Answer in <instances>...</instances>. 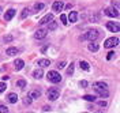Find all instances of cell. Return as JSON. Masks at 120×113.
Here are the masks:
<instances>
[{
  "label": "cell",
  "instance_id": "1",
  "mask_svg": "<svg viewBox=\"0 0 120 113\" xmlns=\"http://www.w3.org/2000/svg\"><path fill=\"white\" fill-rule=\"evenodd\" d=\"M98 36H100V31L97 29H90L83 36H81V40L82 41H85V40H87V41H96L98 38Z\"/></svg>",
  "mask_w": 120,
  "mask_h": 113
},
{
  "label": "cell",
  "instance_id": "2",
  "mask_svg": "<svg viewBox=\"0 0 120 113\" xmlns=\"http://www.w3.org/2000/svg\"><path fill=\"white\" fill-rule=\"evenodd\" d=\"M46 78H48L49 82H52V83H59L61 80V75H60L57 71H49L46 74Z\"/></svg>",
  "mask_w": 120,
  "mask_h": 113
},
{
  "label": "cell",
  "instance_id": "3",
  "mask_svg": "<svg viewBox=\"0 0 120 113\" xmlns=\"http://www.w3.org/2000/svg\"><path fill=\"white\" fill-rule=\"evenodd\" d=\"M59 95H60V91H59V89H56V87H51L49 90L46 91V97H48L49 101H56V99L59 98Z\"/></svg>",
  "mask_w": 120,
  "mask_h": 113
},
{
  "label": "cell",
  "instance_id": "4",
  "mask_svg": "<svg viewBox=\"0 0 120 113\" xmlns=\"http://www.w3.org/2000/svg\"><path fill=\"white\" fill-rule=\"evenodd\" d=\"M119 44V38L117 37H111V38H108V40H105V42H104V46L105 48H113V46H116Z\"/></svg>",
  "mask_w": 120,
  "mask_h": 113
},
{
  "label": "cell",
  "instance_id": "5",
  "mask_svg": "<svg viewBox=\"0 0 120 113\" xmlns=\"http://www.w3.org/2000/svg\"><path fill=\"white\" fill-rule=\"evenodd\" d=\"M63 8H64V3H63L61 0H56V1L52 4V10L55 11V12H60V11H63Z\"/></svg>",
  "mask_w": 120,
  "mask_h": 113
},
{
  "label": "cell",
  "instance_id": "6",
  "mask_svg": "<svg viewBox=\"0 0 120 113\" xmlns=\"http://www.w3.org/2000/svg\"><path fill=\"white\" fill-rule=\"evenodd\" d=\"M106 29L109 31H112V33H119V30H120L119 25L115 22H106Z\"/></svg>",
  "mask_w": 120,
  "mask_h": 113
},
{
  "label": "cell",
  "instance_id": "7",
  "mask_svg": "<svg viewBox=\"0 0 120 113\" xmlns=\"http://www.w3.org/2000/svg\"><path fill=\"white\" fill-rule=\"evenodd\" d=\"M104 14L108 15V16H111V18H117V16H119V11L115 10V8H105Z\"/></svg>",
  "mask_w": 120,
  "mask_h": 113
},
{
  "label": "cell",
  "instance_id": "8",
  "mask_svg": "<svg viewBox=\"0 0 120 113\" xmlns=\"http://www.w3.org/2000/svg\"><path fill=\"white\" fill-rule=\"evenodd\" d=\"M46 33H48L46 29H38V30L34 33V38H36V40H42V38L46 37Z\"/></svg>",
  "mask_w": 120,
  "mask_h": 113
},
{
  "label": "cell",
  "instance_id": "9",
  "mask_svg": "<svg viewBox=\"0 0 120 113\" xmlns=\"http://www.w3.org/2000/svg\"><path fill=\"white\" fill-rule=\"evenodd\" d=\"M14 67L16 71H21L23 67H25V61L22 60V59H16V60L14 61Z\"/></svg>",
  "mask_w": 120,
  "mask_h": 113
},
{
  "label": "cell",
  "instance_id": "10",
  "mask_svg": "<svg viewBox=\"0 0 120 113\" xmlns=\"http://www.w3.org/2000/svg\"><path fill=\"white\" fill-rule=\"evenodd\" d=\"M15 14H16V11H15L14 8H10V10H8L7 12L4 14V19H6V21H11V19L14 18Z\"/></svg>",
  "mask_w": 120,
  "mask_h": 113
},
{
  "label": "cell",
  "instance_id": "11",
  "mask_svg": "<svg viewBox=\"0 0 120 113\" xmlns=\"http://www.w3.org/2000/svg\"><path fill=\"white\" fill-rule=\"evenodd\" d=\"M18 53H19V49L15 48V46H11V48H8L7 51H6V55H7V56H15V55H18Z\"/></svg>",
  "mask_w": 120,
  "mask_h": 113
},
{
  "label": "cell",
  "instance_id": "12",
  "mask_svg": "<svg viewBox=\"0 0 120 113\" xmlns=\"http://www.w3.org/2000/svg\"><path fill=\"white\" fill-rule=\"evenodd\" d=\"M51 21H53V15L52 14H46V15L40 21V25H46V23H49Z\"/></svg>",
  "mask_w": 120,
  "mask_h": 113
},
{
  "label": "cell",
  "instance_id": "13",
  "mask_svg": "<svg viewBox=\"0 0 120 113\" xmlns=\"http://www.w3.org/2000/svg\"><path fill=\"white\" fill-rule=\"evenodd\" d=\"M87 48H89L90 52H97L98 49H100V45H98L97 42H94V41H90V44Z\"/></svg>",
  "mask_w": 120,
  "mask_h": 113
},
{
  "label": "cell",
  "instance_id": "14",
  "mask_svg": "<svg viewBox=\"0 0 120 113\" xmlns=\"http://www.w3.org/2000/svg\"><path fill=\"white\" fill-rule=\"evenodd\" d=\"M29 97L31 98V99H34V98H40V97H41V90H38V89L31 90L29 93Z\"/></svg>",
  "mask_w": 120,
  "mask_h": 113
},
{
  "label": "cell",
  "instance_id": "15",
  "mask_svg": "<svg viewBox=\"0 0 120 113\" xmlns=\"http://www.w3.org/2000/svg\"><path fill=\"white\" fill-rule=\"evenodd\" d=\"M67 19H68V21H70L71 23H75V22H76V19H78V14H76L75 11H71V12L68 14Z\"/></svg>",
  "mask_w": 120,
  "mask_h": 113
},
{
  "label": "cell",
  "instance_id": "16",
  "mask_svg": "<svg viewBox=\"0 0 120 113\" xmlns=\"http://www.w3.org/2000/svg\"><path fill=\"white\" fill-rule=\"evenodd\" d=\"M7 98H8V102L10 104H16V101H18V95L15 93H10Z\"/></svg>",
  "mask_w": 120,
  "mask_h": 113
},
{
  "label": "cell",
  "instance_id": "17",
  "mask_svg": "<svg viewBox=\"0 0 120 113\" xmlns=\"http://www.w3.org/2000/svg\"><path fill=\"white\" fill-rule=\"evenodd\" d=\"M37 64L41 67H48V66H51V60L49 59H40L37 61Z\"/></svg>",
  "mask_w": 120,
  "mask_h": 113
},
{
  "label": "cell",
  "instance_id": "18",
  "mask_svg": "<svg viewBox=\"0 0 120 113\" xmlns=\"http://www.w3.org/2000/svg\"><path fill=\"white\" fill-rule=\"evenodd\" d=\"M79 67L82 68L83 71H90V64L87 63V61H85V60L79 61Z\"/></svg>",
  "mask_w": 120,
  "mask_h": 113
},
{
  "label": "cell",
  "instance_id": "19",
  "mask_svg": "<svg viewBox=\"0 0 120 113\" xmlns=\"http://www.w3.org/2000/svg\"><path fill=\"white\" fill-rule=\"evenodd\" d=\"M42 75H44V71H42L41 68H37V69L33 72V76H34L36 79H41V78H42Z\"/></svg>",
  "mask_w": 120,
  "mask_h": 113
},
{
  "label": "cell",
  "instance_id": "20",
  "mask_svg": "<svg viewBox=\"0 0 120 113\" xmlns=\"http://www.w3.org/2000/svg\"><path fill=\"white\" fill-rule=\"evenodd\" d=\"M83 99H85V101H89V102H94V101H96V95H90V94H86V95H83Z\"/></svg>",
  "mask_w": 120,
  "mask_h": 113
},
{
  "label": "cell",
  "instance_id": "21",
  "mask_svg": "<svg viewBox=\"0 0 120 113\" xmlns=\"http://www.w3.org/2000/svg\"><path fill=\"white\" fill-rule=\"evenodd\" d=\"M48 25H49V26H48V30H49V31L56 30V27H57V22H55V21H51Z\"/></svg>",
  "mask_w": 120,
  "mask_h": 113
},
{
  "label": "cell",
  "instance_id": "22",
  "mask_svg": "<svg viewBox=\"0 0 120 113\" xmlns=\"http://www.w3.org/2000/svg\"><path fill=\"white\" fill-rule=\"evenodd\" d=\"M16 86H18L19 89H25V87H26V80H25V79H19V80L16 82Z\"/></svg>",
  "mask_w": 120,
  "mask_h": 113
},
{
  "label": "cell",
  "instance_id": "23",
  "mask_svg": "<svg viewBox=\"0 0 120 113\" xmlns=\"http://www.w3.org/2000/svg\"><path fill=\"white\" fill-rule=\"evenodd\" d=\"M44 8H45L44 3H36V4H34V10H36V11H41V10H44Z\"/></svg>",
  "mask_w": 120,
  "mask_h": 113
},
{
  "label": "cell",
  "instance_id": "24",
  "mask_svg": "<svg viewBox=\"0 0 120 113\" xmlns=\"http://www.w3.org/2000/svg\"><path fill=\"white\" fill-rule=\"evenodd\" d=\"M3 40H4V42H6V44H8V42L14 41V37H12L11 34H7V36H4V38H3Z\"/></svg>",
  "mask_w": 120,
  "mask_h": 113
},
{
  "label": "cell",
  "instance_id": "25",
  "mask_svg": "<svg viewBox=\"0 0 120 113\" xmlns=\"http://www.w3.org/2000/svg\"><path fill=\"white\" fill-rule=\"evenodd\" d=\"M74 74V63H71L67 68V75H72Z\"/></svg>",
  "mask_w": 120,
  "mask_h": 113
},
{
  "label": "cell",
  "instance_id": "26",
  "mask_svg": "<svg viewBox=\"0 0 120 113\" xmlns=\"http://www.w3.org/2000/svg\"><path fill=\"white\" fill-rule=\"evenodd\" d=\"M30 15V10H27V8H25V10H23L22 11V14H21V18H26V16H29Z\"/></svg>",
  "mask_w": 120,
  "mask_h": 113
},
{
  "label": "cell",
  "instance_id": "27",
  "mask_svg": "<svg viewBox=\"0 0 120 113\" xmlns=\"http://www.w3.org/2000/svg\"><path fill=\"white\" fill-rule=\"evenodd\" d=\"M60 21H61V23H63V25H68V19H67V16L64 15V14H61V15H60Z\"/></svg>",
  "mask_w": 120,
  "mask_h": 113
},
{
  "label": "cell",
  "instance_id": "28",
  "mask_svg": "<svg viewBox=\"0 0 120 113\" xmlns=\"http://www.w3.org/2000/svg\"><path fill=\"white\" fill-rule=\"evenodd\" d=\"M6 89H7V84H6V82H0V93L6 91Z\"/></svg>",
  "mask_w": 120,
  "mask_h": 113
},
{
  "label": "cell",
  "instance_id": "29",
  "mask_svg": "<svg viewBox=\"0 0 120 113\" xmlns=\"http://www.w3.org/2000/svg\"><path fill=\"white\" fill-rule=\"evenodd\" d=\"M31 101H33V99H31L29 95H27V97L23 99V104H25V105H30V104H31Z\"/></svg>",
  "mask_w": 120,
  "mask_h": 113
},
{
  "label": "cell",
  "instance_id": "30",
  "mask_svg": "<svg viewBox=\"0 0 120 113\" xmlns=\"http://www.w3.org/2000/svg\"><path fill=\"white\" fill-rule=\"evenodd\" d=\"M98 21H100V15H98V14L91 15V22H98Z\"/></svg>",
  "mask_w": 120,
  "mask_h": 113
},
{
  "label": "cell",
  "instance_id": "31",
  "mask_svg": "<svg viewBox=\"0 0 120 113\" xmlns=\"http://www.w3.org/2000/svg\"><path fill=\"white\" fill-rule=\"evenodd\" d=\"M0 113H8V108L4 105H0Z\"/></svg>",
  "mask_w": 120,
  "mask_h": 113
},
{
  "label": "cell",
  "instance_id": "32",
  "mask_svg": "<svg viewBox=\"0 0 120 113\" xmlns=\"http://www.w3.org/2000/svg\"><path fill=\"white\" fill-rule=\"evenodd\" d=\"M79 86H81L82 89L87 87V80H81V82H79Z\"/></svg>",
  "mask_w": 120,
  "mask_h": 113
},
{
  "label": "cell",
  "instance_id": "33",
  "mask_svg": "<svg viewBox=\"0 0 120 113\" xmlns=\"http://www.w3.org/2000/svg\"><path fill=\"white\" fill-rule=\"evenodd\" d=\"M113 56H115V52H109L108 55H106V59L111 60V59H113Z\"/></svg>",
  "mask_w": 120,
  "mask_h": 113
},
{
  "label": "cell",
  "instance_id": "34",
  "mask_svg": "<svg viewBox=\"0 0 120 113\" xmlns=\"http://www.w3.org/2000/svg\"><path fill=\"white\" fill-rule=\"evenodd\" d=\"M66 64H67L66 61H60V63H59V66H57V67H59V68H64V67H66Z\"/></svg>",
  "mask_w": 120,
  "mask_h": 113
},
{
  "label": "cell",
  "instance_id": "35",
  "mask_svg": "<svg viewBox=\"0 0 120 113\" xmlns=\"http://www.w3.org/2000/svg\"><path fill=\"white\" fill-rule=\"evenodd\" d=\"M98 105L104 106V108H105V106H106V101H98Z\"/></svg>",
  "mask_w": 120,
  "mask_h": 113
},
{
  "label": "cell",
  "instance_id": "36",
  "mask_svg": "<svg viewBox=\"0 0 120 113\" xmlns=\"http://www.w3.org/2000/svg\"><path fill=\"white\" fill-rule=\"evenodd\" d=\"M113 7H116V10H119V1H113Z\"/></svg>",
  "mask_w": 120,
  "mask_h": 113
},
{
  "label": "cell",
  "instance_id": "37",
  "mask_svg": "<svg viewBox=\"0 0 120 113\" xmlns=\"http://www.w3.org/2000/svg\"><path fill=\"white\" fill-rule=\"evenodd\" d=\"M42 110H44V112H48V110H51V108H49V106H44Z\"/></svg>",
  "mask_w": 120,
  "mask_h": 113
},
{
  "label": "cell",
  "instance_id": "38",
  "mask_svg": "<svg viewBox=\"0 0 120 113\" xmlns=\"http://www.w3.org/2000/svg\"><path fill=\"white\" fill-rule=\"evenodd\" d=\"M8 78H10V76H7V75L1 76V79H3V82H6V80H8Z\"/></svg>",
  "mask_w": 120,
  "mask_h": 113
},
{
  "label": "cell",
  "instance_id": "39",
  "mask_svg": "<svg viewBox=\"0 0 120 113\" xmlns=\"http://www.w3.org/2000/svg\"><path fill=\"white\" fill-rule=\"evenodd\" d=\"M66 8H67V10H71V8H72V4H67V6H66Z\"/></svg>",
  "mask_w": 120,
  "mask_h": 113
},
{
  "label": "cell",
  "instance_id": "40",
  "mask_svg": "<svg viewBox=\"0 0 120 113\" xmlns=\"http://www.w3.org/2000/svg\"><path fill=\"white\" fill-rule=\"evenodd\" d=\"M0 11H1V7H0Z\"/></svg>",
  "mask_w": 120,
  "mask_h": 113
}]
</instances>
